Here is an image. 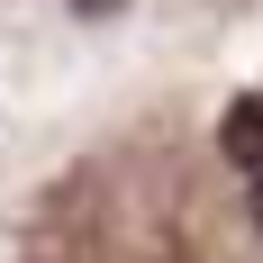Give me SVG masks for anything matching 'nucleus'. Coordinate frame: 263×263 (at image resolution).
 Returning <instances> with one entry per match:
<instances>
[{
  "label": "nucleus",
  "instance_id": "1",
  "mask_svg": "<svg viewBox=\"0 0 263 263\" xmlns=\"http://www.w3.org/2000/svg\"><path fill=\"white\" fill-rule=\"evenodd\" d=\"M218 145H227V163H236V173H254V182H263V91L227 109V127H218Z\"/></svg>",
  "mask_w": 263,
  "mask_h": 263
},
{
  "label": "nucleus",
  "instance_id": "2",
  "mask_svg": "<svg viewBox=\"0 0 263 263\" xmlns=\"http://www.w3.org/2000/svg\"><path fill=\"white\" fill-rule=\"evenodd\" d=\"M82 9H91V18H100V9H118V0H82Z\"/></svg>",
  "mask_w": 263,
  "mask_h": 263
}]
</instances>
